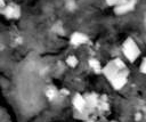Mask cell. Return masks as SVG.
Returning <instances> with one entry per match:
<instances>
[{
    "label": "cell",
    "instance_id": "cell-16",
    "mask_svg": "<svg viewBox=\"0 0 146 122\" xmlns=\"http://www.w3.org/2000/svg\"><path fill=\"white\" fill-rule=\"evenodd\" d=\"M111 122H116V121H111Z\"/></svg>",
    "mask_w": 146,
    "mask_h": 122
},
{
    "label": "cell",
    "instance_id": "cell-2",
    "mask_svg": "<svg viewBox=\"0 0 146 122\" xmlns=\"http://www.w3.org/2000/svg\"><path fill=\"white\" fill-rule=\"evenodd\" d=\"M122 51H123V55L128 58V60L130 62H135L138 56L140 55V50H139V47L136 44V42L132 40V39H127L123 44H122Z\"/></svg>",
    "mask_w": 146,
    "mask_h": 122
},
{
    "label": "cell",
    "instance_id": "cell-8",
    "mask_svg": "<svg viewBox=\"0 0 146 122\" xmlns=\"http://www.w3.org/2000/svg\"><path fill=\"white\" fill-rule=\"evenodd\" d=\"M84 99H86V104H87V108H95L98 106V103H99V97L96 95V93H89L87 96H84Z\"/></svg>",
    "mask_w": 146,
    "mask_h": 122
},
{
    "label": "cell",
    "instance_id": "cell-6",
    "mask_svg": "<svg viewBox=\"0 0 146 122\" xmlns=\"http://www.w3.org/2000/svg\"><path fill=\"white\" fill-rule=\"evenodd\" d=\"M135 1L133 0H125L122 3H119L115 6V13L116 14H125L133 9Z\"/></svg>",
    "mask_w": 146,
    "mask_h": 122
},
{
    "label": "cell",
    "instance_id": "cell-5",
    "mask_svg": "<svg viewBox=\"0 0 146 122\" xmlns=\"http://www.w3.org/2000/svg\"><path fill=\"white\" fill-rule=\"evenodd\" d=\"M72 103H73L74 108H75L78 112H80V113H82V112L87 108V104H86L84 96H82V95H80V93H75V96L73 97Z\"/></svg>",
    "mask_w": 146,
    "mask_h": 122
},
{
    "label": "cell",
    "instance_id": "cell-1",
    "mask_svg": "<svg viewBox=\"0 0 146 122\" xmlns=\"http://www.w3.org/2000/svg\"><path fill=\"white\" fill-rule=\"evenodd\" d=\"M125 64L120 59V58H115L113 60H111L110 63H107L103 68H102V73L106 76V79L108 81H111L112 79H114L121 71L125 70Z\"/></svg>",
    "mask_w": 146,
    "mask_h": 122
},
{
    "label": "cell",
    "instance_id": "cell-9",
    "mask_svg": "<svg viewBox=\"0 0 146 122\" xmlns=\"http://www.w3.org/2000/svg\"><path fill=\"white\" fill-rule=\"evenodd\" d=\"M88 63H89V66H90L95 72H97V73H98V72H102V68H103V67H102V64H100L99 60H97L96 58H90Z\"/></svg>",
    "mask_w": 146,
    "mask_h": 122
},
{
    "label": "cell",
    "instance_id": "cell-10",
    "mask_svg": "<svg viewBox=\"0 0 146 122\" xmlns=\"http://www.w3.org/2000/svg\"><path fill=\"white\" fill-rule=\"evenodd\" d=\"M66 64H67L70 67H76V65L79 64V60H78V58H76L75 56L71 55V56H68V57L66 58Z\"/></svg>",
    "mask_w": 146,
    "mask_h": 122
},
{
    "label": "cell",
    "instance_id": "cell-12",
    "mask_svg": "<svg viewBox=\"0 0 146 122\" xmlns=\"http://www.w3.org/2000/svg\"><path fill=\"white\" fill-rule=\"evenodd\" d=\"M140 71L146 74V58H144L143 62H141V64H140Z\"/></svg>",
    "mask_w": 146,
    "mask_h": 122
},
{
    "label": "cell",
    "instance_id": "cell-11",
    "mask_svg": "<svg viewBox=\"0 0 146 122\" xmlns=\"http://www.w3.org/2000/svg\"><path fill=\"white\" fill-rule=\"evenodd\" d=\"M46 93H47V97H48L49 99H52L54 97H56V95H57V90H56L55 88L51 87V88H49V89L47 90Z\"/></svg>",
    "mask_w": 146,
    "mask_h": 122
},
{
    "label": "cell",
    "instance_id": "cell-3",
    "mask_svg": "<svg viewBox=\"0 0 146 122\" xmlns=\"http://www.w3.org/2000/svg\"><path fill=\"white\" fill-rule=\"evenodd\" d=\"M0 14H2V15H3L6 18H8V19H17V18H19V16H21V8H19V6H17V5H15V3L6 5V6L1 9Z\"/></svg>",
    "mask_w": 146,
    "mask_h": 122
},
{
    "label": "cell",
    "instance_id": "cell-13",
    "mask_svg": "<svg viewBox=\"0 0 146 122\" xmlns=\"http://www.w3.org/2000/svg\"><path fill=\"white\" fill-rule=\"evenodd\" d=\"M108 6H116L119 3V0H105Z\"/></svg>",
    "mask_w": 146,
    "mask_h": 122
},
{
    "label": "cell",
    "instance_id": "cell-7",
    "mask_svg": "<svg viewBox=\"0 0 146 122\" xmlns=\"http://www.w3.org/2000/svg\"><path fill=\"white\" fill-rule=\"evenodd\" d=\"M70 42L73 44V46H80V44H83L86 42H88V36L81 32H74L72 35H71V39H70Z\"/></svg>",
    "mask_w": 146,
    "mask_h": 122
},
{
    "label": "cell",
    "instance_id": "cell-15",
    "mask_svg": "<svg viewBox=\"0 0 146 122\" xmlns=\"http://www.w3.org/2000/svg\"><path fill=\"white\" fill-rule=\"evenodd\" d=\"M86 122H94V121H86Z\"/></svg>",
    "mask_w": 146,
    "mask_h": 122
},
{
    "label": "cell",
    "instance_id": "cell-14",
    "mask_svg": "<svg viewBox=\"0 0 146 122\" xmlns=\"http://www.w3.org/2000/svg\"><path fill=\"white\" fill-rule=\"evenodd\" d=\"M5 6H6V3H5V0H0V11H1V9H2Z\"/></svg>",
    "mask_w": 146,
    "mask_h": 122
},
{
    "label": "cell",
    "instance_id": "cell-4",
    "mask_svg": "<svg viewBox=\"0 0 146 122\" xmlns=\"http://www.w3.org/2000/svg\"><path fill=\"white\" fill-rule=\"evenodd\" d=\"M128 75H129V71L125 68V70L121 71V72H120L114 79H112L110 82H111V84L113 86L114 89L120 90V89H122V88L124 87V84L127 83V81H128Z\"/></svg>",
    "mask_w": 146,
    "mask_h": 122
}]
</instances>
